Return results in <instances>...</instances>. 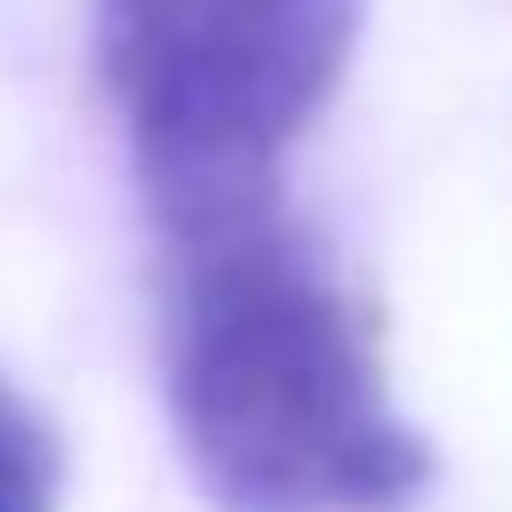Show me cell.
Wrapping results in <instances>:
<instances>
[{
  "label": "cell",
  "instance_id": "3",
  "mask_svg": "<svg viewBox=\"0 0 512 512\" xmlns=\"http://www.w3.org/2000/svg\"><path fill=\"white\" fill-rule=\"evenodd\" d=\"M56 480H64V456L48 416L0 376V512H56Z\"/></svg>",
  "mask_w": 512,
  "mask_h": 512
},
{
  "label": "cell",
  "instance_id": "2",
  "mask_svg": "<svg viewBox=\"0 0 512 512\" xmlns=\"http://www.w3.org/2000/svg\"><path fill=\"white\" fill-rule=\"evenodd\" d=\"M360 0H96V64L168 240L280 208V152L336 96Z\"/></svg>",
  "mask_w": 512,
  "mask_h": 512
},
{
  "label": "cell",
  "instance_id": "1",
  "mask_svg": "<svg viewBox=\"0 0 512 512\" xmlns=\"http://www.w3.org/2000/svg\"><path fill=\"white\" fill-rule=\"evenodd\" d=\"M168 416L216 512H400L432 488L368 312L280 208L176 240Z\"/></svg>",
  "mask_w": 512,
  "mask_h": 512
}]
</instances>
